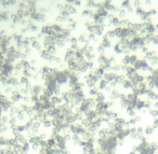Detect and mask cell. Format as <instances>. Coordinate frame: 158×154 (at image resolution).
<instances>
[{
  "mask_svg": "<svg viewBox=\"0 0 158 154\" xmlns=\"http://www.w3.org/2000/svg\"><path fill=\"white\" fill-rule=\"evenodd\" d=\"M154 132H155V128L152 124H147V125L144 127V135L145 137H151V136L154 135Z\"/></svg>",
  "mask_w": 158,
  "mask_h": 154,
  "instance_id": "1",
  "label": "cell"
},
{
  "mask_svg": "<svg viewBox=\"0 0 158 154\" xmlns=\"http://www.w3.org/2000/svg\"><path fill=\"white\" fill-rule=\"evenodd\" d=\"M152 125L154 126V128H155V129H158V119L154 120V122H153Z\"/></svg>",
  "mask_w": 158,
  "mask_h": 154,
  "instance_id": "2",
  "label": "cell"
},
{
  "mask_svg": "<svg viewBox=\"0 0 158 154\" xmlns=\"http://www.w3.org/2000/svg\"><path fill=\"white\" fill-rule=\"evenodd\" d=\"M149 115H151V116H156V115H158V111L152 110L151 112H149Z\"/></svg>",
  "mask_w": 158,
  "mask_h": 154,
  "instance_id": "3",
  "label": "cell"
}]
</instances>
